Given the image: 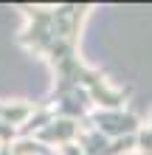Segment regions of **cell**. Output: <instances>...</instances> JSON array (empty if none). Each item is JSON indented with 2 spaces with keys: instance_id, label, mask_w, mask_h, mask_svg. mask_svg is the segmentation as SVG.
Segmentation results:
<instances>
[{
  "instance_id": "6da1fadb",
  "label": "cell",
  "mask_w": 152,
  "mask_h": 155,
  "mask_svg": "<svg viewBox=\"0 0 152 155\" xmlns=\"http://www.w3.org/2000/svg\"><path fill=\"white\" fill-rule=\"evenodd\" d=\"M87 8L90 6H76V3H65V6H23L28 25L25 31L17 37V42L25 45L28 51L45 54L57 79H53V90L45 102H57L59 96L70 93V90L85 87L93 96V104H99L102 110H124L127 102V90H118L107 82L99 71L87 68L79 59V28H82Z\"/></svg>"
},
{
  "instance_id": "3957f363",
  "label": "cell",
  "mask_w": 152,
  "mask_h": 155,
  "mask_svg": "<svg viewBox=\"0 0 152 155\" xmlns=\"http://www.w3.org/2000/svg\"><path fill=\"white\" fill-rule=\"evenodd\" d=\"M79 133H82V124L73 121V118H53L48 127H42L37 135H31V138H37L40 144H45V147H68V144H76L79 141Z\"/></svg>"
},
{
  "instance_id": "ba28073f",
  "label": "cell",
  "mask_w": 152,
  "mask_h": 155,
  "mask_svg": "<svg viewBox=\"0 0 152 155\" xmlns=\"http://www.w3.org/2000/svg\"><path fill=\"white\" fill-rule=\"evenodd\" d=\"M0 150H3V141H0Z\"/></svg>"
},
{
  "instance_id": "5b68a950",
  "label": "cell",
  "mask_w": 152,
  "mask_h": 155,
  "mask_svg": "<svg viewBox=\"0 0 152 155\" xmlns=\"http://www.w3.org/2000/svg\"><path fill=\"white\" fill-rule=\"evenodd\" d=\"M11 155H51V147L40 144L37 138H17L11 144Z\"/></svg>"
},
{
  "instance_id": "7a4b0ae2",
  "label": "cell",
  "mask_w": 152,
  "mask_h": 155,
  "mask_svg": "<svg viewBox=\"0 0 152 155\" xmlns=\"http://www.w3.org/2000/svg\"><path fill=\"white\" fill-rule=\"evenodd\" d=\"M82 130H96L107 135V138H127V135H138L144 127H141V118L135 113L127 110H93L90 116L82 121Z\"/></svg>"
},
{
  "instance_id": "8992f818",
  "label": "cell",
  "mask_w": 152,
  "mask_h": 155,
  "mask_svg": "<svg viewBox=\"0 0 152 155\" xmlns=\"http://www.w3.org/2000/svg\"><path fill=\"white\" fill-rule=\"evenodd\" d=\"M17 138H20V135H17L14 127H6L3 121H0V141H3V144H14Z\"/></svg>"
},
{
  "instance_id": "52a82bcc",
  "label": "cell",
  "mask_w": 152,
  "mask_h": 155,
  "mask_svg": "<svg viewBox=\"0 0 152 155\" xmlns=\"http://www.w3.org/2000/svg\"><path fill=\"white\" fill-rule=\"evenodd\" d=\"M0 155H11V144H3V150H0Z\"/></svg>"
},
{
  "instance_id": "277c9868",
  "label": "cell",
  "mask_w": 152,
  "mask_h": 155,
  "mask_svg": "<svg viewBox=\"0 0 152 155\" xmlns=\"http://www.w3.org/2000/svg\"><path fill=\"white\" fill-rule=\"evenodd\" d=\"M40 104L34 102H0V121L6 127H14V130H20V127L28 124V118L37 113Z\"/></svg>"
}]
</instances>
